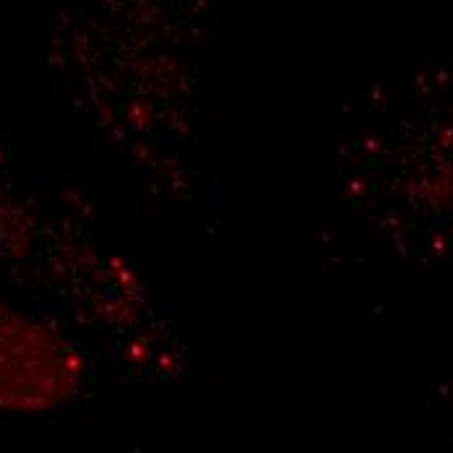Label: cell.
<instances>
[{"mask_svg": "<svg viewBox=\"0 0 453 453\" xmlns=\"http://www.w3.org/2000/svg\"><path fill=\"white\" fill-rule=\"evenodd\" d=\"M84 381V355L55 323L0 302V414L60 412L81 396Z\"/></svg>", "mask_w": 453, "mask_h": 453, "instance_id": "cell-1", "label": "cell"}]
</instances>
